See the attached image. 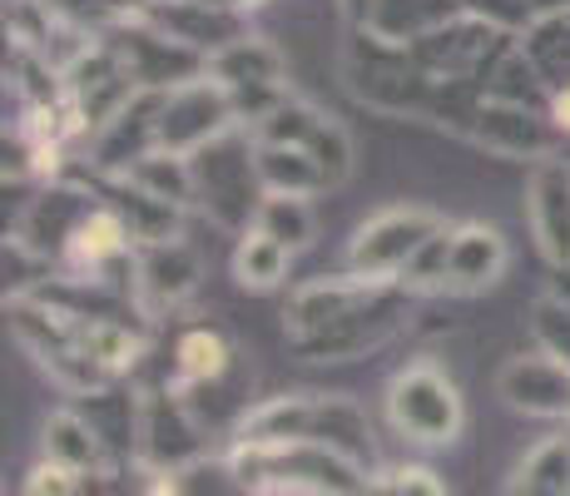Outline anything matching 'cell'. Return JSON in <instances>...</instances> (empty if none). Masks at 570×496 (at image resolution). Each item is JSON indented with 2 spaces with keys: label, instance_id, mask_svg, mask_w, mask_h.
I'll use <instances>...</instances> for the list:
<instances>
[{
  "label": "cell",
  "instance_id": "cell-32",
  "mask_svg": "<svg viewBox=\"0 0 570 496\" xmlns=\"http://www.w3.org/2000/svg\"><path fill=\"white\" fill-rule=\"evenodd\" d=\"M70 26H80L85 36H115V30L145 20L149 0H50Z\"/></svg>",
  "mask_w": 570,
  "mask_h": 496
},
{
  "label": "cell",
  "instance_id": "cell-11",
  "mask_svg": "<svg viewBox=\"0 0 570 496\" xmlns=\"http://www.w3.org/2000/svg\"><path fill=\"white\" fill-rule=\"evenodd\" d=\"M507 40H511V30L491 26L476 10H456L452 20H442L436 30L407 40V46L432 80H471V75H481L497 60V50L507 46Z\"/></svg>",
  "mask_w": 570,
  "mask_h": 496
},
{
  "label": "cell",
  "instance_id": "cell-40",
  "mask_svg": "<svg viewBox=\"0 0 570 496\" xmlns=\"http://www.w3.org/2000/svg\"><path fill=\"white\" fill-rule=\"evenodd\" d=\"M372 6H377V0H343L347 26H367V20H372Z\"/></svg>",
  "mask_w": 570,
  "mask_h": 496
},
{
  "label": "cell",
  "instance_id": "cell-35",
  "mask_svg": "<svg viewBox=\"0 0 570 496\" xmlns=\"http://www.w3.org/2000/svg\"><path fill=\"white\" fill-rule=\"evenodd\" d=\"M570 0H466V10H476V16H487L491 26L511 30V36H521L525 26H535V20L556 16V10H566Z\"/></svg>",
  "mask_w": 570,
  "mask_h": 496
},
{
  "label": "cell",
  "instance_id": "cell-23",
  "mask_svg": "<svg viewBox=\"0 0 570 496\" xmlns=\"http://www.w3.org/2000/svg\"><path fill=\"white\" fill-rule=\"evenodd\" d=\"M40 457L65 461V467L85 471V477H95V471H125L109 461V447L100 442V432H95L90 417H85L75 402L55 407L46 417V427H40Z\"/></svg>",
  "mask_w": 570,
  "mask_h": 496
},
{
  "label": "cell",
  "instance_id": "cell-39",
  "mask_svg": "<svg viewBox=\"0 0 570 496\" xmlns=\"http://www.w3.org/2000/svg\"><path fill=\"white\" fill-rule=\"evenodd\" d=\"M546 293H551L556 303H566V308H570V263L551 269V279H546Z\"/></svg>",
  "mask_w": 570,
  "mask_h": 496
},
{
  "label": "cell",
  "instance_id": "cell-16",
  "mask_svg": "<svg viewBox=\"0 0 570 496\" xmlns=\"http://www.w3.org/2000/svg\"><path fill=\"white\" fill-rule=\"evenodd\" d=\"M497 397L521 417H546V422H570V368L546 358L541 348L517 352L501 362Z\"/></svg>",
  "mask_w": 570,
  "mask_h": 496
},
{
  "label": "cell",
  "instance_id": "cell-25",
  "mask_svg": "<svg viewBox=\"0 0 570 496\" xmlns=\"http://www.w3.org/2000/svg\"><path fill=\"white\" fill-rule=\"evenodd\" d=\"M288 269H293V249L278 244V239H268L263 228H248V234H238L234 244V259H228V273H234V283L244 293H273L288 283Z\"/></svg>",
  "mask_w": 570,
  "mask_h": 496
},
{
  "label": "cell",
  "instance_id": "cell-41",
  "mask_svg": "<svg viewBox=\"0 0 570 496\" xmlns=\"http://www.w3.org/2000/svg\"><path fill=\"white\" fill-rule=\"evenodd\" d=\"M218 6H228V10H238V16H248V10H258L263 0H218Z\"/></svg>",
  "mask_w": 570,
  "mask_h": 496
},
{
  "label": "cell",
  "instance_id": "cell-12",
  "mask_svg": "<svg viewBox=\"0 0 570 496\" xmlns=\"http://www.w3.org/2000/svg\"><path fill=\"white\" fill-rule=\"evenodd\" d=\"M204 283V259L189 239H169V244H149L135 253V279H129V303L139 318H159L184 308Z\"/></svg>",
  "mask_w": 570,
  "mask_h": 496
},
{
  "label": "cell",
  "instance_id": "cell-38",
  "mask_svg": "<svg viewBox=\"0 0 570 496\" xmlns=\"http://www.w3.org/2000/svg\"><path fill=\"white\" fill-rule=\"evenodd\" d=\"M546 115H551L556 135L570 139V85H561V90H551V105H546Z\"/></svg>",
  "mask_w": 570,
  "mask_h": 496
},
{
  "label": "cell",
  "instance_id": "cell-27",
  "mask_svg": "<svg viewBox=\"0 0 570 496\" xmlns=\"http://www.w3.org/2000/svg\"><path fill=\"white\" fill-rule=\"evenodd\" d=\"M254 159H258L263 194H303V198H313V194L327 189L323 164H317L303 145H258Z\"/></svg>",
  "mask_w": 570,
  "mask_h": 496
},
{
  "label": "cell",
  "instance_id": "cell-34",
  "mask_svg": "<svg viewBox=\"0 0 570 496\" xmlns=\"http://www.w3.org/2000/svg\"><path fill=\"white\" fill-rule=\"evenodd\" d=\"M531 343L541 348L546 358H556L570 368V308L556 303L551 293H541L531 303Z\"/></svg>",
  "mask_w": 570,
  "mask_h": 496
},
{
  "label": "cell",
  "instance_id": "cell-31",
  "mask_svg": "<svg viewBox=\"0 0 570 496\" xmlns=\"http://www.w3.org/2000/svg\"><path fill=\"white\" fill-rule=\"evenodd\" d=\"M254 228H263V234L278 239V244H288L293 253L308 249L317 239L313 198H303V194H263V204L254 214Z\"/></svg>",
  "mask_w": 570,
  "mask_h": 496
},
{
  "label": "cell",
  "instance_id": "cell-21",
  "mask_svg": "<svg viewBox=\"0 0 570 496\" xmlns=\"http://www.w3.org/2000/svg\"><path fill=\"white\" fill-rule=\"evenodd\" d=\"M159 105L164 95L159 90H139L135 105L125 115H115L100 135L90 139V169L100 174H125L135 159H145L155 149V129H159Z\"/></svg>",
  "mask_w": 570,
  "mask_h": 496
},
{
  "label": "cell",
  "instance_id": "cell-36",
  "mask_svg": "<svg viewBox=\"0 0 570 496\" xmlns=\"http://www.w3.org/2000/svg\"><path fill=\"white\" fill-rule=\"evenodd\" d=\"M80 492H85V471L50 461V457H40L26 471V487H20V496H80Z\"/></svg>",
  "mask_w": 570,
  "mask_h": 496
},
{
  "label": "cell",
  "instance_id": "cell-37",
  "mask_svg": "<svg viewBox=\"0 0 570 496\" xmlns=\"http://www.w3.org/2000/svg\"><path fill=\"white\" fill-rule=\"evenodd\" d=\"M382 492L387 496H446L442 477H436L432 467H422V461H407V467H387L377 471Z\"/></svg>",
  "mask_w": 570,
  "mask_h": 496
},
{
  "label": "cell",
  "instance_id": "cell-14",
  "mask_svg": "<svg viewBox=\"0 0 570 496\" xmlns=\"http://www.w3.org/2000/svg\"><path fill=\"white\" fill-rule=\"evenodd\" d=\"M507 269H511V244L497 224L466 218V224L446 228V273H442L446 298H471V293L497 289L507 279Z\"/></svg>",
  "mask_w": 570,
  "mask_h": 496
},
{
  "label": "cell",
  "instance_id": "cell-9",
  "mask_svg": "<svg viewBox=\"0 0 570 496\" xmlns=\"http://www.w3.org/2000/svg\"><path fill=\"white\" fill-rule=\"evenodd\" d=\"M228 129H238L234 95H228L214 75H199V80H184V85H174V90H164L155 149L194 159L204 145L224 139Z\"/></svg>",
  "mask_w": 570,
  "mask_h": 496
},
{
  "label": "cell",
  "instance_id": "cell-24",
  "mask_svg": "<svg viewBox=\"0 0 570 496\" xmlns=\"http://www.w3.org/2000/svg\"><path fill=\"white\" fill-rule=\"evenodd\" d=\"M501 496H570V427L525 447L511 461Z\"/></svg>",
  "mask_w": 570,
  "mask_h": 496
},
{
  "label": "cell",
  "instance_id": "cell-1",
  "mask_svg": "<svg viewBox=\"0 0 570 496\" xmlns=\"http://www.w3.org/2000/svg\"><path fill=\"white\" fill-rule=\"evenodd\" d=\"M412 308L416 293L407 283L343 269L293 289L283 313V343L298 362H353L407 333Z\"/></svg>",
  "mask_w": 570,
  "mask_h": 496
},
{
  "label": "cell",
  "instance_id": "cell-33",
  "mask_svg": "<svg viewBox=\"0 0 570 496\" xmlns=\"http://www.w3.org/2000/svg\"><path fill=\"white\" fill-rule=\"evenodd\" d=\"M179 482H184V496H254L248 482L238 477L234 457H214V451L189 461V467L179 471Z\"/></svg>",
  "mask_w": 570,
  "mask_h": 496
},
{
  "label": "cell",
  "instance_id": "cell-13",
  "mask_svg": "<svg viewBox=\"0 0 570 496\" xmlns=\"http://www.w3.org/2000/svg\"><path fill=\"white\" fill-rule=\"evenodd\" d=\"M525 228L546 269L570 263V159L546 154L525 169Z\"/></svg>",
  "mask_w": 570,
  "mask_h": 496
},
{
  "label": "cell",
  "instance_id": "cell-17",
  "mask_svg": "<svg viewBox=\"0 0 570 496\" xmlns=\"http://www.w3.org/2000/svg\"><path fill=\"white\" fill-rule=\"evenodd\" d=\"M115 50L125 55L129 75L139 80V90H174V85L184 80H199V75H208V55L179 46V40H169L164 30H155L149 20H135V26L115 30Z\"/></svg>",
  "mask_w": 570,
  "mask_h": 496
},
{
  "label": "cell",
  "instance_id": "cell-19",
  "mask_svg": "<svg viewBox=\"0 0 570 496\" xmlns=\"http://www.w3.org/2000/svg\"><path fill=\"white\" fill-rule=\"evenodd\" d=\"M145 20L155 30H164L169 40H179V46H189L199 55H218L224 46H234V40L254 36V30H248V16L218 6V0H149Z\"/></svg>",
  "mask_w": 570,
  "mask_h": 496
},
{
  "label": "cell",
  "instance_id": "cell-26",
  "mask_svg": "<svg viewBox=\"0 0 570 496\" xmlns=\"http://www.w3.org/2000/svg\"><path fill=\"white\" fill-rule=\"evenodd\" d=\"M476 80H481V90H487L491 99H507V105H531V109L551 105V85L535 75V65L525 60V50H521L517 36L497 50V60H491Z\"/></svg>",
  "mask_w": 570,
  "mask_h": 496
},
{
  "label": "cell",
  "instance_id": "cell-30",
  "mask_svg": "<svg viewBox=\"0 0 570 496\" xmlns=\"http://www.w3.org/2000/svg\"><path fill=\"white\" fill-rule=\"evenodd\" d=\"M125 179H129V184H139L145 194L164 198V204H179V208H189V204H194V159H184V154L149 149L145 159L129 164Z\"/></svg>",
  "mask_w": 570,
  "mask_h": 496
},
{
  "label": "cell",
  "instance_id": "cell-20",
  "mask_svg": "<svg viewBox=\"0 0 570 496\" xmlns=\"http://www.w3.org/2000/svg\"><path fill=\"white\" fill-rule=\"evenodd\" d=\"M244 368V352H238V343L224 333L218 323H194L184 328L179 338H174V378L169 388L174 392H204L214 388V382L234 378V372Z\"/></svg>",
  "mask_w": 570,
  "mask_h": 496
},
{
  "label": "cell",
  "instance_id": "cell-10",
  "mask_svg": "<svg viewBox=\"0 0 570 496\" xmlns=\"http://www.w3.org/2000/svg\"><path fill=\"white\" fill-rule=\"evenodd\" d=\"M199 457H208V432L194 407L169 382L139 392V467L184 471Z\"/></svg>",
  "mask_w": 570,
  "mask_h": 496
},
{
  "label": "cell",
  "instance_id": "cell-4",
  "mask_svg": "<svg viewBox=\"0 0 570 496\" xmlns=\"http://www.w3.org/2000/svg\"><path fill=\"white\" fill-rule=\"evenodd\" d=\"M228 457L254 496H357L372 477L353 457L313 442H234Z\"/></svg>",
  "mask_w": 570,
  "mask_h": 496
},
{
  "label": "cell",
  "instance_id": "cell-15",
  "mask_svg": "<svg viewBox=\"0 0 570 496\" xmlns=\"http://www.w3.org/2000/svg\"><path fill=\"white\" fill-rule=\"evenodd\" d=\"M466 139L487 154H501V159H531V164L546 159V154H556V145H561V135H556L546 109L507 105V99H491V95L481 99Z\"/></svg>",
  "mask_w": 570,
  "mask_h": 496
},
{
  "label": "cell",
  "instance_id": "cell-6",
  "mask_svg": "<svg viewBox=\"0 0 570 496\" xmlns=\"http://www.w3.org/2000/svg\"><path fill=\"white\" fill-rule=\"evenodd\" d=\"M258 145L244 125L228 129L224 139L204 145L194 154V204L228 234H248L254 214L263 204V179H258Z\"/></svg>",
  "mask_w": 570,
  "mask_h": 496
},
{
  "label": "cell",
  "instance_id": "cell-28",
  "mask_svg": "<svg viewBox=\"0 0 570 496\" xmlns=\"http://www.w3.org/2000/svg\"><path fill=\"white\" fill-rule=\"evenodd\" d=\"M517 40H521L525 60L535 65V75H541L551 90L570 85V6L556 10V16H546V20H535V26H525Z\"/></svg>",
  "mask_w": 570,
  "mask_h": 496
},
{
  "label": "cell",
  "instance_id": "cell-18",
  "mask_svg": "<svg viewBox=\"0 0 570 496\" xmlns=\"http://www.w3.org/2000/svg\"><path fill=\"white\" fill-rule=\"evenodd\" d=\"M95 204H100V194H95L80 174H65V179L40 184V194L26 204V214H20V224L10 228V234H20L30 249L46 253V259H60V249L70 244L75 224H80Z\"/></svg>",
  "mask_w": 570,
  "mask_h": 496
},
{
  "label": "cell",
  "instance_id": "cell-3",
  "mask_svg": "<svg viewBox=\"0 0 570 496\" xmlns=\"http://www.w3.org/2000/svg\"><path fill=\"white\" fill-rule=\"evenodd\" d=\"M343 85L357 105L397 119H426L436 80L422 70V60L402 40L377 36L372 26H347L343 46Z\"/></svg>",
  "mask_w": 570,
  "mask_h": 496
},
{
  "label": "cell",
  "instance_id": "cell-22",
  "mask_svg": "<svg viewBox=\"0 0 570 496\" xmlns=\"http://www.w3.org/2000/svg\"><path fill=\"white\" fill-rule=\"evenodd\" d=\"M208 75H214L228 95L288 90V55L273 46L268 36H244L218 55H208Z\"/></svg>",
  "mask_w": 570,
  "mask_h": 496
},
{
  "label": "cell",
  "instance_id": "cell-2",
  "mask_svg": "<svg viewBox=\"0 0 570 496\" xmlns=\"http://www.w3.org/2000/svg\"><path fill=\"white\" fill-rule=\"evenodd\" d=\"M234 442H313L353 457L357 467L377 471V437L363 402L347 392H278L263 397L234 427Z\"/></svg>",
  "mask_w": 570,
  "mask_h": 496
},
{
  "label": "cell",
  "instance_id": "cell-8",
  "mask_svg": "<svg viewBox=\"0 0 570 496\" xmlns=\"http://www.w3.org/2000/svg\"><path fill=\"white\" fill-rule=\"evenodd\" d=\"M139 95V80L129 75L125 55L115 50V40L100 36L90 40L70 65H65V99H70L75 119H80L85 139H95L115 115H125Z\"/></svg>",
  "mask_w": 570,
  "mask_h": 496
},
{
  "label": "cell",
  "instance_id": "cell-42",
  "mask_svg": "<svg viewBox=\"0 0 570 496\" xmlns=\"http://www.w3.org/2000/svg\"><path fill=\"white\" fill-rule=\"evenodd\" d=\"M357 496H387V492H382V482H377V471H372V477H367V487L357 492Z\"/></svg>",
  "mask_w": 570,
  "mask_h": 496
},
{
  "label": "cell",
  "instance_id": "cell-5",
  "mask_svg": "<svg viewBox=\"0 0 570 496\" xmlns=\"http://www.w3.org/2000/svg\"><path fill=\"white\" fill-rule=\"evenodd\" d=\"M387 422L397 437H407L412 447H456L466 432V402L456 378L446 372V362H436L432 352L407 358L387 382Z\"/></svg>",
  "mask_w": 570,
  "mask_h": 496
},
{
  "label": "cell",
  "instance_id": "cell-29",
  "mask_svg": "<svg viewBox=\"0 0 570 496\" xmlns=\"http://www.w3.org/2000/svg\"><path fill=\"white\" fill-rule=\"evenodd\" d=\"M456 10H466V0H377L372 6V20L367 26L387 40H416L426 30H436L442 20H452Z\"/></svg>",
  "mask_w": 570,
  "mask_h": 496
},
{
  "label": "cell",
  "instance_id": "cell-7",
  "mask_svg": "<svg viewBox=\"0 0 570 496\" xmlns=\"http://www.w3.org/2000/svg\"><path fill=\"white\" fill-rule=\"evenodd\" d=\"M446 228V218L426 204H392L382 214L363 218L347 239V273L363 279H397L412 269V259Z\"/></svg>",
  "mask_w": 570,
  "mask_h": 496
}]
</instances>
